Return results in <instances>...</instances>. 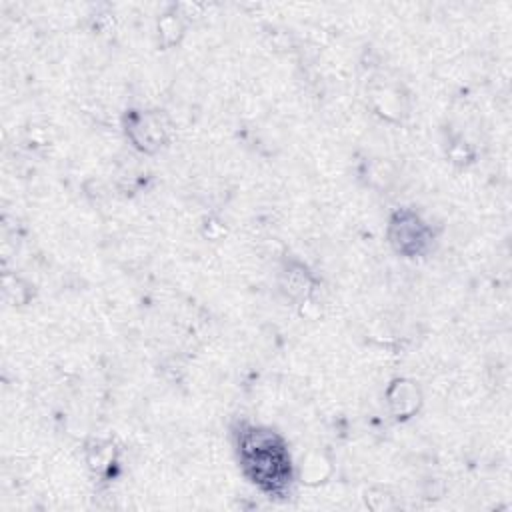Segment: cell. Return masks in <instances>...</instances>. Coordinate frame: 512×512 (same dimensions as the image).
Listing matches in <instances>:
<instances>
[{
	"label": "cell",
	"instance_id": "6da1fadb",
	"mask_svg": "<svg viewBox=\"0 0 512 512\" xmlns=\"http://www.w3.org/2000/svg\"><path fill=\"white\" fill-rule=\"evenodd\" d=\"M240 452L244 468L254 482L268 490H278L284 486L290 472V462L276 434L264 430L244 432L240 440Z\"/></svg>",
	"mask_w": 512,
	"mask_h": 512
},
{
	"label": "cell",
	"instance_id": "7a4b0ae2",
	"mask_svg": "<svg viewBox=\"0 0 512 512\" xmlns=\"http://www.w3.org/2000/svg\"><path fill=\"white\" fill-rule=\"evenodd\" d=\"M426 228L414 214H398L392 222V242L402 252H418L426 242Z\"/></svg>",
	"mask_w": 512,
	"mask_h": 512
}]
</instances>
